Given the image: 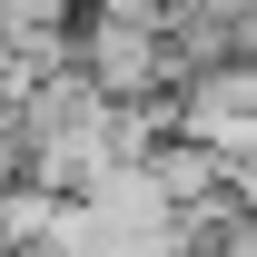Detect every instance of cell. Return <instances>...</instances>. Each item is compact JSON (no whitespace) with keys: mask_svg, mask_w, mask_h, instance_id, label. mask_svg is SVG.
<instances>
[{"mask_svg":"<svg viewBox=\"0 0 257 257\" xmlns=\"http://www.w3.org/2000/svg\"><path fill=\"white\" fill-rule=\"evenodd\" d=\"M168 139H188L208 159H247L257 149V60L188 69V79L168 89Z\"/></svg>","mask_w":257,"mask_h":257,"instance_id":"cell-1","label":"cell"},{"mask_svg":"<svg viewBox=\"0 0 257 257\" xmlns=\"http://www.w3.org/2000/svg\"><path fill=\"white\" fill-rule=\"evenodd\" d=\"M69 69H79L99 99H168V89H178L168 40L149 30V20H99V10H79V30H69Z\"/></svg>","mask_w":257,"mask_h":257,"instance_id":"cell-2","label":"cell"},{"mask_svg":"<svg viewBox=\"0 0 257 257\" xmlns=\"http://www.w3.org/2000/svg\"><path fill=\"white\" fill-rule=\"evenodd\" d=\"M20 168H30V139H20V99L0 89V188H10Z\"/></svg>","mask_w":257,"mask_h":257,"instance_id":"cell-3","label":"cell"},{"mask_svg":"<svg viewBox=\"0 0 257 257\" xmlns=\"http://www.w3.org/2000/svg\"><path fill=\"white\" fill-rule=\"evenodd\" d=\"M89 10H99V20H149V30H159V10H168V0H89Z\"/></svg>","mask_w":257,"mask_h":257,"instance_id":"cell-4","label":"cell"},{"mask_svg":"<svg viewBox=\"0 0 257 257\" xmlns=\"http://www.w3.org/2000/svg\"><path fill=\"white\" fill-rule=\"evenodd\" d=\"M0 89H10V30H0Z\"/></svg>","mask_w":257,"mask_h":257,"instance_id":"cell-5","label":"cell"}]
</instances>
